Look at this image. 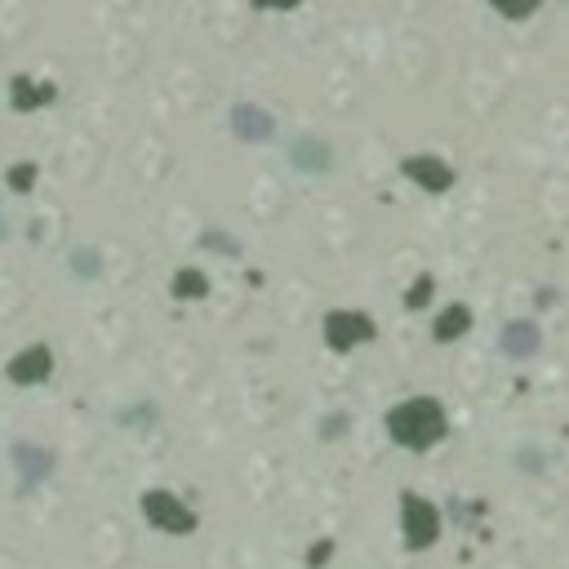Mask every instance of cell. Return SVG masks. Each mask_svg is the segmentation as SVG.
<instances>
[{
	"mask_svg": "<svg viewBox=\"0 0 569 569\" xmlns=\"http://www.w3.org/2000/svg\"><path fill=\"white\" fill-rule=\"evenodd\" d=\"M241 134H254V138H262V134H267V120H262V116H254V111L245 107V111H241Z\"/></svg>",
	"mask_w": 569,
	"mask_h": 569,
	"instance_id": "obj_4",
	"label": "cell"
},
{
	"mask_svg": "<svg viewBox=\"0 0 569 569\" xmlns=\"http://www.w3.org/2000/svg\"><path fill=\"white\" fill-rule=\"evenodd\" d=\"M387 427H392V436L405 441V445H427V441H436V436L445 431L441 410L427 405V401H410V405H401L396 414L387 418Z\"/></svg>",
	"mask_w": 569,
	"mask_h": 569,
	"instance_id": "obj_1",
	"label": "cell"
},
{
	"mask_svg": "<svg viewBox=\"0 0 569 569\" xmlns=\"http://www.w3.org/2000/svg\"><path fill=\"white\" fill-rule=\"evenodd\" d=\"M165 503H169V498H160V494H156V498H147V512H152L156 520H165V525H187L183 512H165Z\"/></svg>",
	"mask_w": 569,
	"mask_h": 569,
	"instance_id": "obj_3",
	"label": "cell"
},
{
	"mask_svg": "<svg viewBox=\"0 0 569 569\" xmlns=\"http://www.w3.org/2000/svg\"><path fill=\"white\" fill-rule=\"evenodd\" d=\"M507 347H534V338H529V334H525V329H512V334H507Z\"/></svg>",
	"mask_w": 569,
	"mask_h": 569,
	"instance_id": "obj_5",
	"label": "cell"
},
{
	"mask_svg": "<svg viewBox=\"0 0 569 569\" xmlns=\"http://www.w3.org/2000/svg\"><path fill=\"white\" fill-rule=\"evenodd\" d=\"M431 534H436V517H431L422 503H414V498H410V543H414V547H422V543H431Z\"/></svg>",
	"mask_w": 569,
	"mask_h": 569,
	"instance_id": "obj_2",
	"label": "cell"
}]
</instances>
